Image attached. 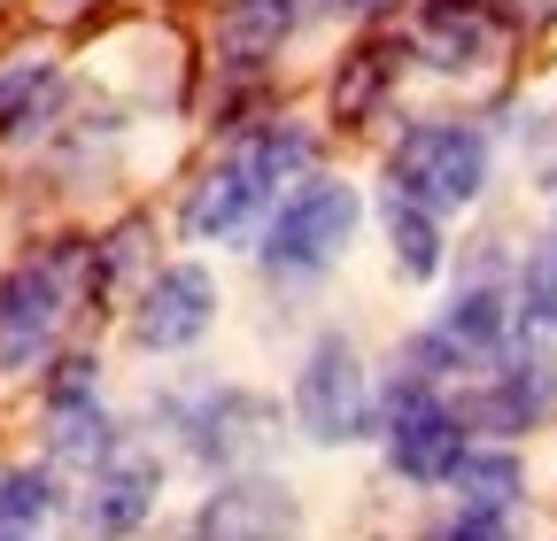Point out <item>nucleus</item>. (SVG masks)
<instances>
[{
  "label": "nucleus",
  "instance_id": "nucleus-1",
  "mask_svg": "<svg viewBox=\"0 0 557 541\" xmlns=\"http://www.w3.org/2000/svg\"><path fill=\"white\" fill-rule=\"evenodd\" d=\"M302 163H310V131H295V124L256 131V140H240L218 171L194 186L186 225H194L201 240H233V232H248V217L271 201V186H278V178H295Z\"/></svg>",
  "mask_w": 557,
  "mask_h": 541
},
{
  "label": "nucleus",
  "instance_id": "nucleus-2",
  "mask_svg": "<svg viewBox=\"0 0 557 541\" xmlns=\"http://www.w3.org/2000/svg\"><path fill=\"white\" fill-rule=\"evenodd\" d=\"M357 225H364V193L348 178H302L295 201L271 217L263 263L271 270H295V279H318V270L341 263V248L357 240Z\"/></svg>",
  "mask_w": 557,
  "mask_h": 541
},
{
  "label": "nucleus",
  "instance_id": "nucleus-3",
  "mask_svg": "<svg viewBox=\"0 0 557 541\" xmlns=\"http://www.w3.org/2000/svg\"><path fill=\"white\" fill-rule=\"evenodd\" d=\"M387 178L403 186V201H418V210H465V201H480V186H487V140L472 124H418V131L395 140Z\"/></svg>",
  "mask_w": 557,
  "mask_h": 541
},
{
  "label": "nucleus",
  "instance_id": "nucleus-4",
  "mask_svg": "<svg viewBox=\"0 0 557 541\" xmlns=\"http://www.w3.org/2000/svg\"><path fill=\"white\" fill-rule=\"evenodd\" d=\"M364 418H372V379H364L357 341H341V332L310 341V356L295 372V426L318 449H341V441L364 433Z\"/></svg>",
  "mask_w": 557,
  "mask_h": 541
},
{
  "label": "nucleus",
  "instance_id": "nucleus-5",
  "mask_svg": "<svg viewBox=\"0 0 557 541\" xmlns=\"http://www.w3.org/2000/svg\"><path fill=\"white\" fill-rule=\"evenodd\" d=\"M387 464L403 471L410 488H434V480H457L465 464V411L442 402L426 379H410L387 411Z\"/></svg>",
  "mask_w": 557,
  "mask_h": 541
},
{
  "label": "nucleus",
  "instance_id": "nucleus-6",
  "mask_svg": "<svg viewBox=\"0 0 557 541\" xmlns=\"http://www.w3.org/2000/svg\"><path fill=\"white\" fill-rule=\"evenodd\" d=\"M70 302V255H32L0 279V372H32Z\"/></svg>",
  "mask_w": 557,
  "mask_h": 541
},
{
  "label": "nucleus",
  "instance_id": "nucleus-7",
  "mask_svg": "<svg viewBox=\"0 0 557 541\" xmlns=\"http://www.w3.org/2000/svg\"><path fill=\"white\" fill-rule=\"evenodd\" d=\"M549 411H557V356L542 341H527V349H504V364L487 372V387L465 402V426H480V433H527Z\"/></svg>",
  "mask_w": 557,
  "mask_h": 541
},
{
  "label": "nucleus",
  "instance_id": "nucleus-8",
  "mask_svg": "<svg viewBox=\"0 0 557 541\" xmlns=\"http://www.w3.org/2000/svg\"><path fill=\"white\" fill-rule=\"evenodd\" d=\"M218 325V279H209L201 263H171L148 279V294H139V317H132V341L156 349V356H178L194 349L201 332Z\"/></svg>",
  "mask_w": 557,
  "mask_h": 541
},
{
  "label": "nucleus",
  "instance_id": "nucleus-9",
  "mask_svg": "<svg viewBox=\"0 0 557 541\" xmlns=\"http://www.w3.org/2000/svg\"><path fill=\"white\" fill-rule=\"evenodd\" d=\"M295 533H302L295 495L278 480H240V471L194 518V541H295Z\"/></svg>",
  "mask_w": 557,
  "mask_h": 541
},
{
  "label": "nucleus",
  "instance_id": "nucleus-10",
  "mask_svg": "<svg viewBox=\"0 0 557 541\" xmlns=\"http://www.w3.org/2000/svg\"><path fill=\"white\" fill-rule=\"evenodd\" d=\"M278 418L263 411L256 394H233V387H218V394H201L194 411H186V449L201 456V464H248V456H271V433Z\"/></svg>",
  "mask_w": 557,
  "mask_h": 541
},
{
  "label": "nucleus",
  "instance_id": "nucleus-11",
  "mask_svg": "<svg viewBox=\"0 0 557 541\" xmlns=\"http://www.w3.org/2000/svg\"><path fill=\"white\" fill-rule=\"evenodd\" d=\"M156 488H163V471H156L148 456H109L101 480H94V503H86V526H94L101 541L139 533V526H148V511H156Z\"/></svg>",
  "mask_w": 557,
  "mask_h": 541
},
{
  "label": "nucleus",
  "instance_id": "nucleus-12",
  "mask_svg": "<svg viewBox=\"0 0 557 541\" xmlns=\"http://www.w3.org/2000/svg\"><path fill=\"white\" fill-rule=\"evenodd\" d=\"M295 0H225V16H218V47H225V62H263L278 39L295 32Z\"/></svg>",
  "mask_w": 557,
  "mask_h": 541
},
{
  "label": "nucleus",
  "instance_id": "nucleus-13",
  "mask_svg": "<svg viewBox=\"0 0 557 541\" xmlns=\"http://www.w3.org/2000/svg\"><path fill=\"white\" fill-rule=\"evenodd\" d=\"M457 495H465V511H480V518H511L519 495H527V471H519L511 449H465Z\"/></svg>",
  "mask_w": 557,
  "mask_h": 541
},
{
  "label": "nucleus",
  "instance_id": "nucleus-14",
  "mask_svg": "<svg viewBox=\"0 0 557 541\" xmlns=\"http://www.w3.org/2000/svg\"><path fill=\"white\" fill-rule=\"evenodd\" d=\"M442 332L480 364V356H504V332H511V294L504 287H465L457 302H449V317H442Z\"/></svg>",
  "mask_w": 557,
  "mask_h": 541
},
{
  "label": "nucleus",
  "instance_id": "nucleus-15",
  "mask_svg": "<svg viewBox=\"0 0 557 541\" xmlns=\"http://www.w3.org/2000/svg\"><path fill=\"white\" fill-rule=\"evenodd\" d=\"M47 101H54V62L47 54H9L0 62V131H9V140H24V131L47 116Z\"/></svg>",
  "mask_w": 557,
  "mask_h": 541
},
{
  "label": "nucleus",
  "instance_id": "nucleus-16",
  "mask_svg": "<svg viewBox=\"0 0 557 541\" xmlns=\"http://www.w3.org/2000/svg\"><path fill=\"white\" fill-rule=\"evenodd\" d=\"M47 418H54V456L62 464H109L116 449V426L94 394H70V402H47Z\"/></svg>",
  "mask_w": 557,
  "mask_h": 541
},
{
  "label": "nucleus",
  "instance_id": "nucleus-17",
  "mask_svg": "<svg viewBox=\"0 0 557 541\" xmlns=\"http://www.w3.org/2000/svg\"><path fill=\"white\" fill-rule=\"evenodd\" d=\"M395 263L410 270V279H434V270H442L434 210H418V201H395Z\"/></svg>",
  "mask_w": 557,
  "mask_h": 541
},
{
  "label": "nucleus",
  "instance_id": "nucleus-18",
  "mask_svg": "<svg viewBox=\"0 0 557 541\" xmlns=\"http://www.w3.org/2000/svg\"><path fill=\"white\" fill-rule=\"evenodd\" d=\"M54 480L47 471H0V526L9 533H32L39 518H54Z\"/></svg>",
  "mask_w": 557,
  "mask_h": 541
},
{
  "label": "nucleus",
  "instance_id": "nucleus-19",
  "mask_svg": "<svg viewBox=\"0 0 557 541\" xmlns=\"http://www.w3.org/2000/svg\"><path fill=\"white\" fill-rule=\"evenodd\" d=\"M527 317L534 325H557V240L534 255V270H527Z\"/></svg>",
  "mask_w": 557,
  "mask_h": 541
},
{
  "label": "nucleus",
  "instance_id": "nucleus-20",
  "mask_svg": "<svg viewBox=\"0 0 557 541\" xmlns=\"http://www.w3.org/2000/svg\"><path fill=\"white\" fill-rule=\"evenodd\" d=\"M139 240H148V232H139V225H124V232H116V240L101 248V279H109V287H116V279H124V270H132V255H139Z\"/></svg>",
  "mask_w": 557,
  "mask_h": 541
},
{
  "label": "nucleus",
  "instance_id": "nucleus-21",
  "mask_svg": "<svg viewBox=\"0 0 557 541\" xmlns=\"http://www.w3.org/2000/svg\"><path fill=\"white\" fill-rule=\"evenodd\" d=\"M426 541H504V518H480V511H465L457 526H434Z\"/></svg>",
  "mask_w": 557,
  "mask_h": 541
},
{
  "label": "nucleus",
  "instance_id": "nucleus-22",
  "mask_svg": "<svg viewBox=\"0 0 557 541\" xmlns=\"http://www.w3.org/2000/svg\"><path fill=\"white\" fill-rule=\"evenodd\" d=\"M341 9H387V0H341Z\"/></svg>",
  "mask_w": 557,
  "mask_h": 541
},
{
  "label": "nucleus",
  "instance_id": "nucleus-23",
  "mask_svg": "<svg viewBox=\"0 0 557 541\" xmlns=\"http://www.w3.org/2000/svg\"><path fill=\"white\" fill-rule=\"evenodd\" d=\"M0 541H32V533H9V526H0Z\"/></svg>",
  "mask_w": 557,
  "mask_h": 541
}]
</instances>
